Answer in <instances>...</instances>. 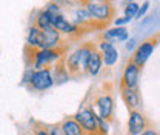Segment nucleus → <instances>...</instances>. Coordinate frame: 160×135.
Returning a JSON list of instances; mask_svg holds the SVG:
<instances>
[{
  "instance_id": "obj_1",
  "label": "nucleus",
  "mask_w": 160,
  "mask_h": 135,
  "mask_svg": "<svg viewBox=\"0 0 160 135\" xmlns=\"http://www.w3.org/2000/svg\"><path fill=\"white\" fill-rule=\"evenodd\" d=\"M96 48L97 46L94 43H83V45H80L76 51H72L68 55H65V65H66L69 77L79 78L83 74H88L86 72L88 60H89V55L92 54V51Z\"/></svg>"
},
{
  "instance_id": "obj_2",
  "label": "nucleus",
  "mask_w": 160,
  "mask_h": 135,
  "mask_svg": "<svg viewBox=\"0 0 160 135\" xmlns=\"http://www.w3.org/2000/svg\"><path fill=\"white\" fill-rule=\"evenodd\" d=\"M63 45L62 41V34L57 29H45L42 31L36 26L29 28L28 34V46L36 48V49H54Z\"/></svg>"
},
{
  "instance_id": "obj_3",
  "label": "nucleus",
  "mask_w": 160,
  "mask_h": 135,
  "mask_svg": "<svg viewBox=\"0 0 160 135\" xmlns=\"http://www.w3.org/2000/svg\"><path fill=\"white\" fill-rule=\"evenodd\" d=\"M86 11L89 12L91 19L96 25V29L97 28H105L108 23L114 22V6L111 2H83Z\"/></svg>"
},
{
  "instance_id": "obj_4",
  "label": "nucleus",
  "mask_w": 160,
  "mask_h": 135,
  "mask_svg": "<svg viewBox=\"0 0 160 135\" xmlns=\"http://www.w3.org/2000/svg\"><path fill=\"white\" fill-rule=\"evenodd\" d=\"M31 48V46H28ZM65 52H66V46H59V48H54V49H36V48H31V63H32V68L36 71L40 69H48L51 63H57L59 60L65 57Z\"/></svg>"
},
{
  "instance_id": "obj_5",
  "label": "nucleus",
  "mask_w": 160,
  "mask_h": 135,
  "mask_svg": "<svg viewBox=\"0 0 160 135\" xmlns=\"http://www.w3.org/2000/svg\"><path fill=\"white\" fill-rule=\"evenodd\" d=\"M74 120L82 126L86 135H100L97 126V112L91 106H82L76 112Z\"/></svg>"
},
{
  "instance_id": "obj_6",
  "label": "nucleus",
  "mask_w": 160,
  "mask_h": 135,
  "mask_svg": "<svg viewBox=\"0 0 160 135\" xmlns=\"http://www.w3.org/2000/svg\"><path fill=\"white\" fill-rule=\"evenodd\" d=\"M97 115L102 117L103 120L109 121L112 118V114H114V98L111 95V92H100L96 95L94 98V104L91 106Z\"/></svg>"
},
{
  "instance_id": "obj_7",
  "label": "nucleus",
  "mask_w": 160,
  "mask_h": 135,
  "mask_svg": "<svg viewBox=\"0 0 160 135\" xmlns=\"http://www.w3.org/2000/svg\"><path fill=\"white\" fill-rule=\"evenodd\" d=\"M128 135H140L149 129V120L142 111H128Z\"/></svg>"
},
{
  "instance_id": "obj_8",
  "label": "nucleus",
  "mask_w": 160,
  "mask_h": 135,
  "mask_svg": "<svg viewBox=\"0 0 160 135\" xmlns=\"http://www.w3.org/2000/svg\"><path fill=\"white\" fill-rule=\"evenodd\" d=\"M29 84L36 91H46L54 84V77L51 75V69H40V71H32L28 78Z\"/></svg>"
},
{
  "instance_id": "obj_9",
  "label": "nucleus",
  "mask_w": 160,
  "mask_h": 135,
  "mask_svg": "<svg viewBox=\"0 0 160 135\" xmlns=\"http://www.w3.org/2000/svg\"><path fill=\"white\" fill-rule=\"evenodd\" d=\"M156 45H157V39H154V37L145 40L143 43H140L139 46H137V49L134 51V55L131 57V61L136 63L140 69H142V68L145 66V63L148 61V58L151 57V54H152Z\"/></svg>"
},
{
  "instance_id": "obj_10",
  "label": "nucleus",
  "mask_w": 160,
  "mask_h": 135,
  "mask_svg": "<svg viewBox=\"0 0 160 135\" xmlns=\"http://www.w3.org/2000/svg\"><path fill=\"white\" fill-rule=\"evenodd\" d=\"M140 71L142 69H140L139 66L129 60L126 63L125 69H123V75H122V80H120V86L129 88V89H139Z\"/></svg>"
},
{
  "instance_id": "obj_11",
  "label": "nucleus",
  "mask_w": 160,
  "mask_h": 135,
  "mask_svg": "<svg viewBox=\"0 0 160 135\" xmlns=\"http://www.w3.org/2000/svg\"><path fill=\"white\" fill-rule=\"evenodd\" d=\"M120 97L125 101L128 111H140L142 98H140L139 89H129V88L120 86Z\"/></svg>"
},
{
  "instance_id": "obj_12",
  "label": "nucleus",
  "mask_w": 160,
  "mask_h": 135,
  "mask_svg": "<svg viewBox=\"0 0 160 135\" xmlns=\"http://www.w3.org/2000/svg\"><path fill=\"white\" fill-rule=\"evenodd\" d=\"M102 40L111 41L112 45L114 43H122V41H128L129 40V32H128L126 28H111V29H106L102 34Z\"/></svg>"
},
{
  "instance_id": "obj_13",
  "label": "nucleus",
  "mask_w": 160,
  "mask_h": 135,
  "mask_svg": "<svg viewBox=\"0 0 160 135\" xmlns=\"http://www.w3.org/2000/svg\"><path fill=\"white\" fill-rule=\"evenodd\" d=\"M102 66H103V55L99 49L96 48L92 51V54L89 55L88 60V68H86V72L91 75V77H96L99 75V72L102 71Z\"/></svg>"
},
{
  "instance_id": "obj_14",
  "label": "nucleus",
  "mask_w": 160,
  "mask_h": 135,
  "mask_svg": "<svg viewBox=\"0 0 160 135\" xmlns=\"http://www.w3.org/2000/svg\"><path fill=\"white\" fill-rule=\"evenodd\" d=\"M60 128H62L63 135H86V132L82 129V126L74 120V117L65 118L60 123Z\"/></svg>"
},
{
  "instance_id": "obj_15",
  "label": "nucleus",
  "mask_w": 160,
  "mask_h": 135,
  "mask_svg": "<svg viewBox=\"0 0 160 135\" xmlns=\"http://www.w3.org/2000/svg\"><path fill=\"white\" fill-rule=\"evenodd\" d=\"M54 71H56V74H54V80H56V83H63V81H66V80H69V78H71L69 77V74H68L66 65H65V57L56 63Z\"/></svg>"
},
{
  "instance_id": "obj_16",
  "label": "nucleus",
  "mask_w": 160,
  "mask_h": 135,
  "mask_svg": "<svg viewBox=\"0 0 160 135\" xmlns=\"http://www.w3.org/2000/svg\"><path fill=\"white\" fill-rule=\"evenodd\" d=\"M34 26L39 28V29H42V31H45V29H51V28H52L51 19H49V16L46 14V11H42L39 16H37L36 25H34Z\"/></svg>"
},
{
  "instance_id": "obj_17",
  "label": "nucleus",
  "mask_w": 160,
  "mask_h": 135,
  "mask_svg": "<svg viewBox=\"0 0 160 135\" xmlns=\"http://www.w3.org/2000/svg\"><path fill=\"white\" fill-rule=\"evenodd\" d=\"M102 55H103V65H105V66H112V65H116L117 60H119V52H117L116 48H111L109 51L103 52Z\"/></svg>"
},
{
  "instance_id": "obj_18",
  "label": "nucleus",
  "mask_w": 160,
  "mask_h": 135,
  "mask_svg": "<svg viewBox=\"0 0 160 135\" xmlns=\"http://www.w3.org/2000/svg\"><path fill=\"white\" fill-rule=\"evenodd\" d=\"M139 9H140V5L137 3V2H128V3L125 5V8H123L125 17H128V19H131V20L136 19Z\"/></svg>"
},
{
  "instance_id": "obj_19",
  "label": "nucleus",
  "mask_w": 160,
  "mask_h": 135,
  "mask_svg": "<svg viewBox=\"0 0 160 135\" xmlns=\"http://www.w3.org/2000/svg\"><path fill=\"white\" fill-rule=\"evenodd\" d=\"M97 126H99L100 135H108V132H109V124H108L106 120H103V118L99 115H97Z\"/></svg>"
},
{
  "instance_id": "obj_20",
  "label": "nucleus",
  "mask_w": 160,
  "mask_h": 135,
  "mask_svg": "<svg viewBox=\"0 0 160 135\" xmlns=\"http://www.w3.org/2000/svg\"><path fill=\"white\" fill-rule=\"evenodd\" d=\"M149 9V2H143L142 3V6H140L139 12H137V16H136V19H142L145 14H146V11Z\"/></svg>"
},
{
  "instance_id": "obj_21",
  "label": "nucleus",
  "mask_w": 160,
  "mask_h": 135,
  "mask_svg": "<svg viewBox=\"0 0 160 135\" xmlns=\"http://www.w3.org/2000/svg\"><path fill=\"white\" fill-rule=\"evenodd\" d=\"M131 22V19H128V17H120V19H116L114 20V25H116V28H125V25L126 23H129Z\"/></svg>"
},
{
  "instance_id": "obj_22",
  "label": "nucleus",
  "mask_w": 160,
  "mask_h": 135,
  "mask_svg": "<svg viewBox=\"0 0 160 135\" xmlns=\"http://www.w3.org/2000/svg\"><path fill=\"white\" fill-rule=\"evenodd\" d=\"M34 135H49L46 132V129H43V128H39V126H36L34 128Z\"/></svg>"
},
{
  "instance_id": "obj_23",
  "label": "nucleus",
  "mask_w": 160,
  "mask_h": 135,
  "mask_svg": "<svg viewBox=\"0 0 160 135\" xmlns=\"http://www.w3.org/2000/svg\"><path fill=\"white\" fill-rule=\"evenodd\" d=\"M134 46H136V40L129 39L128 40V43H126V51H132V49H134Z\"/></svg>"
},
{
  "instance_id": "obj_24",
  "label": "nucleus",
  "mask_w": 160,
  "mask_h": 135,
  "mask_svg": "<svg viewBox=\"0 0 160 135\" xmlns=\"http://www.w3.org/2000/svg\"><path fill=\"white\" fill-rule=\"evenodd\" d=\"M140 135H160V132H157L156 129H146L145 132H142Z\"/></svg>"
}]
</instances>
